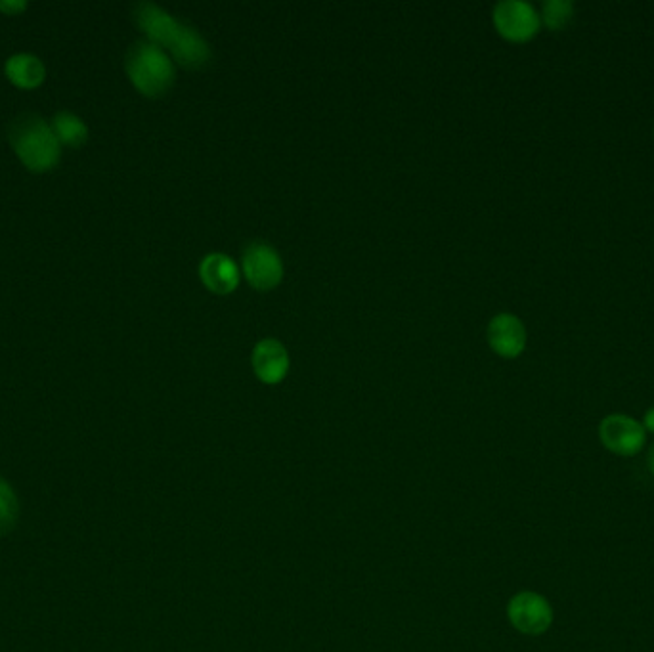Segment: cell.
Returning <instances> with one entry per match:
<instances>
[{
	"label": "cell",
	"instance_id": "obj_6",
	"mask_svg": "<svg viewBox=\"0 0 654 652\" xmlns=\"http://www.w3.org/2000/svg\"><path fill=\"white\" fill-rule=\"evenodd\" d=\"M507 616L521 633L542 635L553 622V609L542 595L534 591H521L509 601Z\"/></svg>",
	"mask_w": 654,
	"mask_h": 652
},
{
	"label": "cell",
	"instance_id": "obj_15",
	"mask_svg": "<svg viewBox=\"0 0 654 652\" xmlns=\"http://www.w3.org/2000/svg\"><path fill=\"white\" fill-rule=\"evenodd\" d=\"M0 10L4 12V14H8V16H14V14H18V12H22V10H25V2H22V0H10V2H0Z\"/></svg>",
	"mask_w": 654,
	"mask_h": 652
},
{
	"label": "cell",
	"instance_id": "obj_16",
	"mask_svg": "<svg viewBox=\"0 0 654 652\" xmlns=\"http://www.w3.org/2000/svg\"><path fill=\"white\" fill-rule=\"evenodd\" d=\"M643 429L649 431V433H654V406L651 410H647L645 417H643Z\"/></svg>",
	"mask_w": 654,
	"mask_h": 652
},
{
	"label": "cell",
	"instance_id": "obj_10",
	"mask_svg": "<svg viewBox=\"0 0 654 652\" xmlns=\"http://www.w3.org/2000/svg\"><path fill=\"white\" fill-rule=\"evenodd\" d=\"M199 276L203 283L215 293H230L240 283V270L236 262L222 253L205 257L199 266Z\"/></svg>",
	"mask_w": 654,
	"mask_h": 652
},
{
	"label": "cell",
	"instance_id": "obj_7",
	"mask_svg": "<svg viewBox=\"0 0 654 652\" xmlns=\"http://www.w3.org/2000/svg\"><path fill=\"white\" fill-rule=\"evenodd\" d=\"M243 272L253 287L272 289L282 282L284 264L268 243L255 241L243 253Z\"/></svg>",
	"mask_w": 654,
	"mask_h": 652
},
{
	"label": "cell",
	"instance_id": "obj_17",
	"mask_svg": "<svg viewBox=\"0 0 654 652\" xmlns=\"http://www.w3.org/2000/svg\"><path fill=\"white\" fill-rule=\"evenodd\" d=\"M649 471H651V475H653L654 479V446L653 450H651V454H649Z\"/></svg>",
	"mask_w": 654,
	"mask_h": 652
},
{
	"label": "cell",
	"instance_id": "obj_5",
	"mask_svg": "<svg viewBox=\"0 0 654 652\" xmlns=\"http://www.w3.org/2000/svg\"><path fill=\"white\" fill-rule=\"evenodd\" d=\"M599 436L603 446L616 456L632 457L645 446L647 431L643 425L624 413H614L601 421Z\"/></svg>",
	"mask_w": 654,
	"mask_h": 652
},
{
	"label": "cell",
	"instance_id": "obj_13",
	"mask_svg": "<svg viewBox=\"0 0 654 652\" xmlns=\"http://www.w3.org/2000/svg\"><path fill=\"white\" fill-rule=\"evenodd\" d=\"M20 515V503L16 492L4 479H0V536L14 530Z\"/></svg>",
	"mask_w": 654,
	"mask_h": 652
},
{
	"label": "cell",
	"instance_id": "obj_3",
	"mask_svg": "<svg viewBox=\"0 0 654 652\" xmlns=\"http://www.w3.org/2000/svg\"><path fill=\"white\" fill-rule=\"evenodd\" d=\"M127 73L132 85L146 96L167 92L175 81V66L167 52L155 43H136L127 54Z\"/></svg>",
	"mask_w": 654,
	"mask_h": 652
},
{
	"label": "cell",
	"instance_id": "obj_14",
	"mask_svg": "<svg viewBox=\"0 0 654 652\" xmlns=\"http://www.w3.org/2000/svg\"><path fill=\"white\" fill-rule=\"evenodd\" d=\"M540 18L551 31H561L574 18V4L570 0H547Z\"/></svg>",
	"mask_w": 654,
	"mask_h": 652
},
{
	"label": "cell",
	"instance_id": "obj_4",
	"mask_svg": "<svg viewBox=\"0 0 654 652\" xmlns=\"http://www.w3.org/2000/svg\"><path fill=\"white\" fill-rule=\"evenodd\" d=\"M494 23L500 35L513 43H526L540 31L538 10L524 0H502L494 8Z\"/></svg>",
	"mask_w": 654,
	"mask_h": 652
},
{
	"label": "cell",
	"instance_id": "obj_2",
	"mask_svg": "<svg viewBox=\"0 0 654 652\" xmlns=\"http://www.w3.org/2000/svg\"><path fill=\"white\" fill-rule=\"evenodd\" d=\"M10 142L23 165L31 171H48L60 159V140L37 115H22L10 129Z\"/></svg>",
	"mask_w": 654,
	"mask_h": 652
},
{
	"label": "cell",
	"instance_id": "obj_11",
	"mask_svg": "<svg viewBox=\"0 0 654 652\" xmlns=\"http://www.w3.org/2000/svg\"><path fill=\"white\" fill-rule=\"evenodd\" d=\"M6 75L20 88H35L43 83L46 69L39 58L31 54H16L6 62Z\"/></svg>",
	"mask_w": 654,
	"mask_h": 652
},
{
	"label": "cell",
	"instance_id": "obj_9",
	"mask_svg": "<svg viewBox=\"0 0 654 652\" xmlns=\"http://www.w3.org/2000/svg\"><path fill=\"white\" fill-rule=\"evenodd\" d=\"M253 368L264 383H280L289 370V356L282 343L264 339L253 350Z\"/></svg>",
	"mask_w": 654,
	"mask_h": 652
},
{
	"label": "cell",
	"instance_id": "obj_1",
	"mask_svg": "<svg viewBox=\"0 0 654 652\" xmlns=\"http://www.w3.org/2000/svg\"><path fill=\"white\" fill-rule=\"evenodd\" d=\"M134 16L152 43L167 46L182 66L201 67L211 60V48L203 37L192 27L175 20L163 8L152 2H140Z\"/></svg>",
	"mask_w": 654,
	"mask_h": 652
},
{
	"label": "cell",
	"instance_id": "obj_12",
	"mask_svg": "<svg viewBox=\"0 0 654 652\" xmlns=\"http://www.w3.org/2000/svg\"><path fill=\"white\" fill-rule=\"evenodd\" d=\"M52 131L56 134V138L67 146H81L87 142V125L69 111H62L54 117Z\"/></svg>",
	"mask_w": 654,
	"mask_h": 652
},
{
	"label": "cell",
	"instance_id": "obj_8",
	"mask_svg": "<svg viewBox=\"0 0 654 652\" xmlns=\"http://www.w3.org/2000/svg\"><path fill=\"white\" fill-rule=\"evenodd\" d=\"M488 343L503 358H517L526 347V329L513 314H498L488 326Z\"/></svg>",
	"mask_w": 654,
	"mask_h": 652
}]
</instances>
